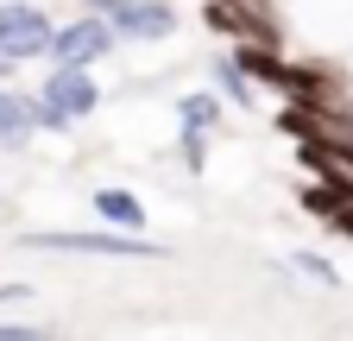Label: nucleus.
I'll return each mask as SVG.
<instances>
[{
	"instance_id": "obj_1",
	"label": "nucleus",
	"mask_w": 353,
	"mask_h": 341,
	"mask_svg": "<svg viewBox=\"0 0 353 341\" xmlns=\"http://www.w3.org/2000/svg\"><path fill=\"white\" fill-rule=\"evenodd\" d=\"M38 253H82V260H170V246L152 234H126V228H44L26 234Z\"/></svg>"
},
{
	"instance_id": "obj_2",
	"label": "nucleus",
	"mask_w": 353,
	"mask_h": 341,
	"mask_svg": "<svg viewBox=\"0 0 353 341\" xmlns=\"http://www.w3.org/2000/svg\"><path fill=\"white\" fill-rule=\"evenodd\" d=\"M284 32H296L309 51L347 57L353 51V0H284Z\"/></svg>"
},
{
	"instance_id": "obj_3",
	"label": "nucleus",
	"mask_w": 353,
	"mask_h": 341,
	"mask_svg": "<svg viewBox=\"0 0 353 341\" xmlns=\"http://www.w3.org/2000/svg\"><path fill=\"white\" fill-rule=\"evenodd\" d=\"M120 51V38H114V19L108 13H82V19H57L51 26V45H44V57L51 64H108Z\"/></svg>"
},
{
	"instance_id": "obj_4",
	"label": "nucleus",
	"mask_w": 353,
	"mask_h": 341,
	"mask_svg": "<svg viewBox=\"0 0 353 341\" xmlns=\"http://www.w3.org/2000/svg\"><path fill=\"white\" fill-rule=\"evenodd\" d=\"M51 13L38 7V0H0V57H44V45H51Z\"/></svg>"
},
{
	"instance_id": "obj_5",
	"label": "nucleus",
	"mask_w": 353,
	"mask_h": 341,
	"mask_svg": "<svg viewBox=\"0 0 353 341\" xmlns=\"http://www.w3.org/2000/svg\"><path fill=\"white\" fill-rule=\"evenodd\" d=\"M38 95H44V101H57L70 120H88V114H101V101H108L88 64H51V76L38 82Z\"/></svg>"
},
{
	"instance_id": "obj_6",
	"label": "nucleus",
	"mask_w": 353,
	"mask_h": 341,
	"mask_svg": "<svg viewBox=\"0 0 353 341\" xmlns=\"http://www.w3.org/2000/svg\"><path fill=\"white\" fill-rule=\"evenodd\" d=\"M108 19H114L120 45H164V38H176V26H183V13H176L170 0H126Z\"/></svg>"
},
{
	"instance_id": "obj_7",
	"label": "nucleus",
	"mask_w": 353,
	"mask_h": 341,
	"mask_svg": "<svg viewBox=\"0 0 353 341\" xmlns=\"http://www.w3.org/2000/svg\"><path fill=\"white\" fill-rule=\"evenodd\" d=\"M234 64L259 82V89H278L284 95V82H290V51L284 45H265V38H234Z\"/></svg>"
},
{
	"instance_id": "obj_8",
	"label": "nucleus",
	"mask_w": 353,
	"mask_h": 341,
	"mask_svg": "<svg viewBox=\"0 0 353 341\" xmlns=\"http://www.w3.org/2000/svg\"><path fill=\"white\" fill-rule=\"evenodd\" d=\"M208 89L228 101V108H246V114L259 108V82L234 64V51H214V57H208Z\"/></svg>"
},
{
	"instance_id": "obj_9",
	"label": "nucleus",
	"mask_w": 353,
	"mask_h": 341,
	"mask_svg": "<svg viewBox=\"0 0 353 341\" xmlns=\"http://www.w3.org/2000/svg\"><path fill=\"white\" fill-rule=\"evenodd\" d=\"M88 208H95V222L101 228H126V234H145V202L120 190V184H101L95 196H88Z\"/></svg>"
},
{
	"instance_id": "obj_10",
	"label": "nucleus",
	"mask_w": 353,
	"mask_h": 341,
	"mask_svg": "<svg viewBox=\"0 0 353 341\" xmlns=\"http://www.w3.org/2000/svg\"><path fill=\"white\" fill-rule=\"evenodd\" d=\"M32 95H19L13 82H0V152H26L32 146Z\"/></svg>"
},
{
	"instance_id": "obj_11",
	"label": "nucleus",
	"mask_w": 353,
	"mask_h": 341,
	"mask_svg": "<svg viewBox=\"0 0 353 341\" xmlns=\"http://www.w3.org/2000/svg\"><path fill=\"white\" fill-rule=\"evenodd\" d=\"M170 114H176V126H202V133H214L221 114H228V101H221L214 89H183V95H170Z\"/></svg>"
},
{
	"instance_id": "obj_12",
	"label": "nucleus",
	"mask_w": 353,
	"mask_h": 341,
	"mask_svg": "<svg viewBox=\"0 0 353 341\" xmlns=\"http://www.w3.org/2000/svg\"><path fill=\"white\" fill-rule=\"evenodd\" d=\"M208 139L202 126H176V152H183V170H208Z\"/></svg>"
},
{
	"instance_id": "obj_13",
	"label": "nucleus",
	"mask_w": 353,
	"mask_h": 341,
	"mask_svg": "<svg viewBox=\"0 0 353 341\" xmlns=\"http://www.w3.org/2000/svg\"><path fill=\"white\" fill-rule=\"evenodd\" d=\"M32 126H38V133H70V114L57 108V101H44V95H32Z\"/></svg>"
},
{
	"instance_id": "obj_14",
	"label": "nucleus",
	"mask_w": 353,
	"mask_h": 341,
	"mask_svg": "<svg viewBox=\"0 0 353 341\" xmlns=\"http://www.w3.org/2000/svg\"><path fill=\"white\" fill-rule=\"evenodd\" d=\"M290 266H296L303 278H316V284H328V291L341 284V272H334V266L322 260V253H290Z\"/></svg>"
},
{
	"instance_id": "obj_15",
	"label": "nucleus",
	"mask_w": 353,
	"mask_h": 341,
	"mask_svg": "<svg viewBox=\"0 0 353 341\" xmlns=\"http://www.w3.org/2000/svg\"><path fill=\"white\" fill-rule=\"evenodd\" d=\"M51 335V322H13V316H0V341H44Z\"/></svg>"
},
{
	"instance_id": "obj_16",
	"label": "nucleus",
	"mask_w": 353,
	"mask_h": 341,
	"mask_svg": "<svg viewBox=\"0 0 353 341\" xmlns=\"http://www.w3.org/2000/svg\"><path fill=\"white\" fill-rule=\"evenodd\" d=\"M32 297H38V291L19 284V278H13V284H0V304H32Z\"/></svg>"
},
{
	"instance_id": "obj_17",
	"label": "nucleus",
	"mask_w": 353,
	"mask_h": 341,
	"mask_svg": "<svg viewBox=\"0 0 353 341\" xmlns=\"http://www.w3.org/2000/svg\"><path fill=\"white\" fill-rule=\"evenodd\" d=\"M82 7H88V13H120L126 0H82Z\"/></svg>"
},
{
	"instance_id": "obj_18",
	"label": "nucleus",
	"mask_w": 353,
	"mask_h": 341,
	"mask_svg": "<svg viewBox=\"0 0 353 341\" xmlns=\"http://www.w3.org/2000/svg\"><path fill=\"white\" fill-rule=\"evenodd\" d=\"M334 228H341V234L353 240V202H347V208H341V215H334Z\"/></svg>"
}]
</instances>
